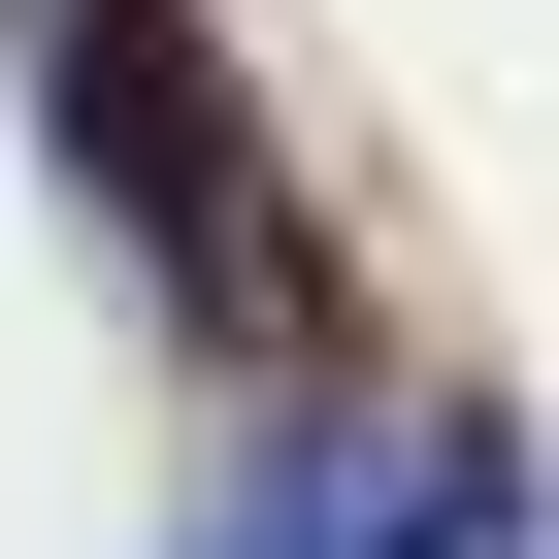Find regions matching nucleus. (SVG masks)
Listing matches in <instances>:
<instances>
[{
    "mask_svg": "<svg viewBox=\"0 0 559 559\" xmlns=\"http://www.w3.org/2000/svg\"><path fill=\"white\" fill-rule=\"evenodd\" d=\"M34 99H67V198L132 230V297L198 362H330L362 263L297 230V132H263V67L198 34V0H34Z\"/></svg>",
    "mask_w": 559,
    "mask_h": 559,
    "instance_id": "1",
    "label": "nucleus"
}]
</instances>
